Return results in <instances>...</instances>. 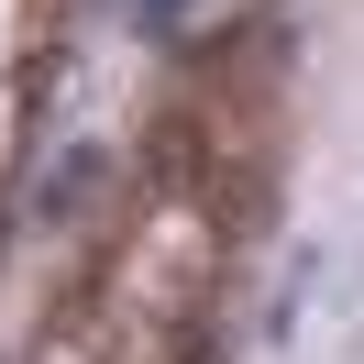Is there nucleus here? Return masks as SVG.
Returning a JSON list of instances; mask_svg holds the SVG:
<instances>
[{"label": "nucleus", "mask_w": 364, "mask_h": 364, "mask_svg": "<svg viewBox=\"0 0 364 364\" xmlns=\"http://www.w3.org/2000/svg\"><path fill=\"white\" fill-rule=\"evenodd\" d=\"M199 199H210V232H221V243H254V232L276 221V166L243 155V166H221V177H199Z\"/></svg>", "instance_id": "obj_1"}, {"label": "nucleus", "mask_w": 364, "mask_h": 364, "mask_svg": "<svg viewBox=\"0 0 364 364\" xmlns=\"http://www.w3.org/2000/svg\"><path fill=\"white\" fill-rule=\"evenodd\" d=\"M188 166H199V111H166V122H155V144H144V177H155V199H177V188H188Z\"/></svg>", "instance_id": "obj_2"}, {"label": "nucleus", "mask_w": 364, "mask_h": 364, "mask_svg": "<svg viewBox=\"0 0 364 364\" xmlns=\"http://www.w3.org/2000/svg\"><path fill=\"white\" fill-rule=\"evenodd\" d=\"M177 364H221V331H199V320H188V331H177Z\"/></svg>", "instance_id": "obj_3"}, {"label": "nucleus", "mask_w": 364, "mask_h": 364, "mask_svg": "<svg viewBox=\"0 0 364 364\" xmlns=\"http://www.w3.org/2000/svg\"><path fill=\"white\" fill-rule=\"evenodd\" d=\"M144 33H177V0H144Z\"/></svg>", "instance_id": "obj_4"}]
</instances>
